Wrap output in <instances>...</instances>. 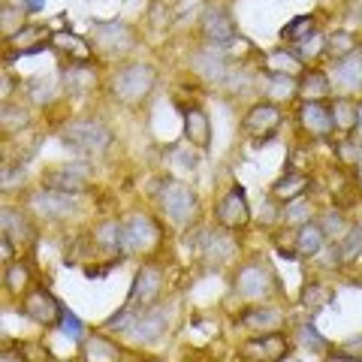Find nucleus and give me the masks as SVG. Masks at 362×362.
Listing matches in <instances>:
<instances>
[{
	"label": "nucleus",
	"instance_id": "nucleus-1",
	"mask_svg": "<svg viewBox=\"0 0 362 362\" xmlns=\"http://www.w3.org/2000/svg\"><path fill=\"white\" fill-rule=\"evenodd\" d=\"M58 136H61V142L66 145V148H70L73 154H78V157H103L112 148V142H115L112 130L97 118L66 121Z\"/></svg>",
	"mask_w": 362,
	"mask_h": 362
},
{
	"label": "nucleus",
	"instance_id": "nucleus-2",
	"mask_svg": "<svg viewBox=\"0 0 362 362\" xmlns=\"http://www.w3.org/2000/svg\"><path fill=\"white\" fill-rule=\"evenodd\" d=\"M154 199H157V206H160L163 218L173 226H178V230L190 226L199 214L197 194L190 190V185H185V181H178V178H160V185L154 187Z\"/></svg>",
	"mask_w": 362,
	"mask_h": 362
},
{
	"label": "nucleus",
	"instance_id": "nucleus-3",
	"mask_svg": "<svg viewBox=\"0 0 362 362\" xmlns=\"http://www.w3.org/2000/svg\"><path fill=\"white\" fill-rule=\"evenodd\" d=\"M157 85V70L151 64H121L115 73L109 76V90L112 97L121 100L124 106H139L145 97L154 90Z\"/></svg>",
	"mask_w": 362,
	"mask_h": 362
},
{
	"label": "nucleus",
	"instance_id": "nucleus-4",
	"mask_svg": "<svg viewBox=\"0 0 362 362\" xmlns=\"http://www.w3.org/2000/svg\"><path fill=\"white\" fill-rule=\"evenodd\" d=\"M160 226H157L154 218L142 211H133L127 221L121 223V254L124 257H145L160 247Z\"/></svg>",
	"mask_w": 362,
	"mask_h": 362
},
{
	"label": "nucleus",
	"instance_id": "nucleus-5",
	"mask_svg": "<svg viewBox=\"0 0 362 362\" xmlns=\"http://www.w3.org/2000/svg\"><path fill=\"white\" fill-rule=\"evenodd\" d=\"M233 293L245 302H263V299H272L275 293H281V284L263 263H247L235 272Z\"/></svg>",
	"mask_w": 362,
	"mask_h": 362
},
{
	"label": "nucleus",
	"instance_id": "nucleus-6",
	"mask_svg": "<svg viewBox=\"0 0 362 362\" xmlns=\"http://www.w3.org/2000/svg\"><path fill=\"white\" fill-rule=\"evenodd\" d=\"M160 290H163V269L157 263H142L133 278V287H130V296L124 302V308H130L133 314H145L157 305Z\"/></svg>",
	"mask_w": 362,
	"mask_h": 362
},
{
	"label": "nucleus",
	"instance_id": "nucleus-7",
	"mask_svg": "<svg viewBox=\"0 0 362 362\" xmlns=\"http://www.w3.org/2000/svg\"><path fill=\"white\" fill-rule=\"evenodd\" d=\"M281 121H284V109H281L278 103L263 100V103H254L251 109L245 112L242 133L247 136V139H254V145H263V142H269L272 136H275V130L281 127Z\"/></svg>",
	"mask_w": 362,
	"mask_h": 362
},
{
	"label": "nucleus",
	"instance_id": "nucleus-8",
	"mask_svg": "<svg viewBox=\"0 0 362 362\" xmlns=\"http://www.w3.org/2000/svg\"><path fill=\"white\" fill-rule=\"evenodd\" d=\"M194 254L199 257L202 266L221 269L235 257V242L230 239V230H211V226H206V230H199L194 242Z\"/></svg>",
	"mask_w": 362,
	"mask_h": 362
},
{
	"label": "nucleus",
	"instance_id": "nucleus-9",
	"mask_svg": "<svg viewBox=\"0 0 362 362\" xmlns=\"http://www.w3.org/2000/svg\"><path fill=\"white\" fill-rule=\"evenodd\" d=\"M214 221H218L221 230H230V233H242L251 226V206H247L242 185H233L218 199V206H214Z\"/></svg>",
	"mask_w": 362,
	"mask_h": 362
},
{
	"label": "nucleus",
	"instance_id": "nucleus-10",
	"mask_svg": "<svg viewBox=\"0 0 362 362\" xmlns=\"http://www.w3.org/2000/svg\"><path fill=\"white\" fill-rule=\"evenodd\" d=\"M97 54L103 58H127L136 49V33L121 25V21H109V25H94V37H90Z\"/></svg>",
	"mask_w": 362,
	"mask_h": 362
},
{
	"label": "nucleus",
	"instance_id": "nucleus-11",
	"mask_svg": "<svg viewBox=\"0 0 362 362\" xmlns=\"http://www.w3.org/2000/svg\"><path fill=\"white\" fill-rule=\"evenodd\" d=\"M199 28H202V37H206L209 45H214V49H233L235 42H239V30H235V21L230 18V13L221 6H206L202 9V21H199Z\"/></svg>",
	"mask_w": 362,
	"mask_h": 362
},
{
	"label": "nucleus",
	"instance_id": "nucleus-12",
	"mask_svg": "<svg viewBox=\"0 0 362 362\" xmlns=\"http://www.w3.org/2000/svg\"><path fill=\"white\" fill-rule=\"evenodd\" d=\"M239 354L245 362H284L290 356V338L284 332L254 335L242 344Z\"/></svg>",
	"mask_w": 362,
	"mask_h": 362
},
{
	"label": "nucleus",
	"instance_id": "nucleus-13",
	"mask_svg": "<svg viewBox=\"0 0 362 362\" xmlns=\"http://www.w3.org/2000/svg\"><path fill=\"white\" fill-rule=\"evenodd\" d=\"M296 118H299V127L308 133L311 139H326V136H332V130H335L329 100H302L296 106Z\"/></svg>",
	"mask_w": 362,
	"mask_h": 362
},
{
	"label": "nucleus",
	"instance_id": "nucleus-14",
	"mask_svg": "<svg viewBox=\"0 0 362 362\" xmlns=\"http://www.w3.org/2000/svg\"><path fill=\"white\" fill-rule=\"evenodd\" d=\"M21 311H25V317L30 323H37V326H45V329H52V326H58L61 323V311H64V305L52 296L49 290H42V287H33L28 290V296L25 302H21Z\"/></svg>",
	"mask_w": 362,
	"mask_h": 362
},
{
	"label": "nucleus",
	"instance_id": "nucleus-15",
	"mask_svg": "<svg viewBox=\"0 0 362 362\" xmlns=\"http://www.w3.org/2000/svg\"><path fill=\"white\" fill-rule=\"evenodd\" d=\"M30 211L37 218H45V221H61V218H70V214L78 209V199L76 194H61V190H49L42 187L40 194H33L28 199Z\"/></svg>",
	"mask_w": 362,
	"mask_h": 362
},
{
	"label": "nucleus",
	"instance_id": "nucleus-16",
	"mask_svg": "<svg viewBox=\"0 0 362 362\" xmlns=\"http://www.w3.org/2000/svg\"><path fill=\"white\" fill-rule=\"evenodd\" d=\"M90 181V169L85 160H76V163H64V166H54L52 173H45L42 185L49 190H61V194H82Z\"/></svg>",
	"mask_w": 362,
	"mask_h": 362
},
{
	"label": "nucleus",
	"instance_id": "nucleus-17",
	"mask_svg": "<svg viewBox=\"0 0 362 362\" xmlns=\"http://www.w3.org/2000/svg\"><path fill=\"white\" fill-rule=\"evenodd\" d=\"M52 49L61 54V61L64 66H78V64H90L94 61V45H90L88 40L82 37H76V33L70 30H58V33H52Z\"/></svg>",
	"mask_w": 362,
	"mask_h": 362
},
{
	"label": "nucleus",
	"instance_id": "nucleus-18",
	"mask_svg": "<svg viewBox=\"0 0 362 362\" xmlns=\"http://www.w3.org/2000/svg\"><path fill=\"white\" fill-rule=\"evenodd\" d=\"M166 332H169V311L154 305V308L139 314V320H136V326L127 335L133 338L136 344H157Z\"/></svg>",
	"mask_w": 362,
	"mask_h": 362
},
{
	"label": "nucleus",
	"instance_id": "nucleus-19",
	"mask_svg": "<svg viewBox=\"0 0 362 362\" xmlns=\"http://www.w3.org/2000/svg\"><path fill=\"white\" fill-rule=\"evenodd\" d=\"M181 124H185V139L190 145H197L199 151L211 148V121L206 115V109L199 106H181Z\"/></svg>",
	"mask_w": 362,
	"mask_h": 362
},
{
	"label": "nucleus",
	"instance_id": "nucleus-20",
	"mask_svg": "<svg viewBox=\"0 0 362 362\" xmlns=\"http://www.w3.org/2000/svg\"><path fill=\"white\" fill-rule=\"evenodd\" d=\"M194 66H197V73L211 85H226V78H230V73H233L226 54L221 49H214V45H209V49L194 54Z\"/></svg>",
	"mask_w": 362,
	"mask_h": 362
},
{
	"label": "nucleus",
	"instance_id": "nucleus-21",
	"mask_svg": "<svg viewBox=\"0 0 362 362\" xmlns=\"http://www.w3.org/2000/svg\"><path fill=\"white\" fill-rule=\"evenodd\" d=\"M239 326L251 329L254 335H266V332H278L284 326V311L275 305H254L239 317Z\"/></svg>",
	"mask_w": 362,
	"mask_h": 362
},
{
	"label": "nucleus",
	"instance_id": "nucleus-22",
	"mask_svg": "<svg viewBox=\"0 0 362 362\" xmlns=\"http://www.w3.org/2000/svg\"><path fill=\"white\" fill-rule=\"evenodd\" d=\"M6 42H9V49H13V58H21V54H37L42 49H52V33L37 25H25Z\"/></svg>",
	"mask_w": 362,
	"mask_h": 362
},
{
	"label": "nucleus",
	"instance_id": "nucleus-23",
	"mask_svg": "<svg viewBox=\"0 0 362 362\" xmlns=\"http://www.w3.org/2000/svg\"><path fill=\"white\" fill-rule=\"evenodd\" d=\"M323 245H326V235L317 221H308L293 230V257L296 259H314L323 251Z\"/></svg>",
	"mask_w": 362,
	"mask_h": 362
},
{
	"label": "nucleus",
	"instance_id": "nucleus-24",
	"mask_svg": "<svg viewBox=\"0 0 362 362\" xmlns=\"http://www.w3.org/2000/svg\"><path fill=\"white\" fill-rule=\"evenodd\" d=\"M308 190H311V178L305 173H293L290 169V173H284L275 185H272V197L287 206V202H293V199H302Z\"/></svg>",
	"mask_w": 362,
	"mask_h": 362
},
{
	"label": "nucleus",
	"instance_id": "nucleus-25",
	"mask_svg": "<svg viewBox=\"0 0 362 362\" xmlns=\"http://www.w3.org/2000/svg\"><path fill=\"white\" fill-rule=\"evenodd\" d=\"M332 90V76L326 70H317V66H308L299 76V97L302 100H329Z\"/></svg>",
	"mask_w": 362,
	"mask_h": 362
},
{
	"label": "nucleus",
	"instance_id": "nucleus-26",
	"mask_svg": "<svg viewBox=\"0 0 362 362\" xmlns=\"http://www.w3.org/2000/svg\"><path fill=\"white\" fill-rule=\"evenodd\" d=\"M82 362H121V350L115 341H109L106 335H88L82 338Z\"/></svg>",
	"mask_w": 362,
	"mask_h": 362
},
{
	"label": "nucleus",
	"instance_id": "nucleus-27",
	"mask_svg": "<svg viewBox=\"0 0 362 362\" xmlns=\"http://www.w3.org/2000/svg\"><path fill=\"white\" fill-rule=\"evenodd\" d=\"M311 37H317V16H311V13L290 18L287 25L281 28V42L290 45V49H299V45L308 42Z\"/></svg>",
	"mask_w": 362,
	"mask_h": 362
},
{
	"label": "nucleus",
	"instance_id": "nucleus-28",
	"mask_svg": "<svg viewBox=\"0 0 362 362\" xmlns=\"http://www.w3.org/2000/svg\"><path fill=\"white\" fill-rule=\"evenodd\" d=\"M266 82H269V85H266L269 103L284 106L287 100L299 97V78H296V76H290V73H269Z\"/></svg>",
	"mask_w": 362,
	"mask_h": 362
},
{
	"label": "nucleus",
	"instance_id": "nucleus-29",
	"mask_svg": "<svg viewBox=\"0 0 362 362\" xmlns=\"http://www.w3.org/2000/svg\"><path fill=\"white\" fill-rule=\"evenodd\" d=\"M0 221H4V235H9L13 245L16 242H28V245L33 242V226H30V221L18 209L4 206V209H0Z\"/></svg>",
	"mask_w": 362,
	"mask_h": 362
},
{
	"label": "nucleus",
	"instance_id": "nucleus-30",
	"mask_svg": "<svg viewBox=\"0 0 362 362\" xmlns=\"http://www.w3.org/2000/svg\"><path fill=\"white\" fill-rule=\"evenodd\" d=\"M359 52V42H356V37L354 33H347V30H335V33H329L326 37V49H323V54L329 61H344V58H354V54Z\"/></svg>",
	"mask_w": 362,
	"mask_h": 362
},
{
	"label": "nucleus",
	"instance_id": "nucleus-31",
	"mask_svg": "<svg viewBox=\"0 0 362 362\" xmlns=\"http://www.w3.org/2000/svg\"><path fill=\"white\" fill-rule=\"evenodd\" d=\"M94 245H97V251H103V254H118L121 251V223L118 221H100L94 226Z\"/></svg>",
	"mask_w": 362,
	"mask_h": 362
},
{
	"label": "nucleus",
	"instance_id": "nucleus-32",
	"mask_svg": "<svg viewBox=\"0 0 362 362\" xmlns=\"http://www.w3.org/2000/svg\"><path fill=\"white\" fill-rule=\"evenodd\" d=\"M329 106H332L335 130L350 136V130H356V124H359V103H350L347 97H338V100H329Z\"/></svg>",
	"mask_w": 362,
	"mask_h": 362
},
{
	"label": "nucleus",
	"instance_id": "nucleus-33",
	"mask_svg": "<svg viewBox=\"0 0 362 362\" xmlns=\"http://www.w3.org/2000/svg\"><path fill=\"white\" fill-rule=\"evenodd\" d=\"M332 82H335L338 88H362V61H359V54H354V58H344V61L335 64Z\"/></svg>",
	"mask_w": 362,
	"mask_h": 362
},
{
	"label": "nucleus",
	"instance_id": "nucleus-34",
	"mask_svg": "<svg viewBox=\"0 0 362 362\" xmlns=\"http://www.w3.org/2000/svg\"><path fill=\"white\" fill-rule=\"evenodd\" d=\"M329 299H332V290L326 287L323 281H305L299 290V302H302V308H308V311H320Z\"/></svg>",
	"mask_w": 362,
	"mask_h": 362
},
{
	"label": "nucleus",
	"instance_id": "nucleus-35",
	"mask_svg": "<svg viewBox=\"0 0 362 362\" xmlns=\"http://www.w3.org/2000/svg\"><path fill=\"white\" fill-rule=\"evenodd\" d=\"M61 82H64V88L70 90V94H82V90H88V88H90V82H94V70H90V64L64 66Z\"/></svg>",
	"mask_w": 362,
	"mask_h": 362
},
{
	"label": "nucleus",
	"instance_id": "nucleus-36",
	"mask_svg": "<svg viewBox=\"0 0 362 362\" xmlns=\"http://www.w3.org/2000/svg\"><path fill=\"white\" fill-rule=\"evenodd\" d=\"M317 223H320V230H323L326 239H335V242H341L344 235H347V230L354 226V223H350V221L344 218V211H338V209L323 211V214H320V221H317Z\"/></svg>",
	"mask_w": 362,
	"mask_h": 362
},
{
	"label": "nucleus",
	"instance_id": "nucleus-37",
	"mask_svg": "<svg viewBox=\"0 0 362 362\" xmlns=\"http://www.w3.org/2000/svg\"><path fill=\"white\" fill-rule=\"evenodd\" d=\"M362 254V223H354L347 230V235L338 242V263H354V259Z\"/></svg>",
	"mask_w": 362,
	"mask_h": 362
},
{
	"label": "nucleus",
	"instance_id": "nucleus-38",
	"mask_svg": "<svg viewBox=\"0 0 362 362\" xmlns=\"http://www.w3.org/2000/svg\"><path fill=\"white\" fill-rule=\"evenodd\" d=\"M311 202L308 199H293V202H287L284 206V211H281V221H284L287 226H302V223H308L311 221Z\"/></svg>",
	"mask_w": 362,
	"mask_h": 362
},
{
	"label": "nucleus",
	"instance_id": "nucleus-39",
	"mask_svg": "<svg viewBox=\"0 0 362 362\" xmlns=\"http://www.w3.org/2000/svg\"><path fill=\"white\" fill-rule=\"evenodd\" d=\"M269 61H275L272 64V73H296V70H305V64L299 61V54L296 52H290V49H278V52H272L269 54Z\"/></svg>",
	"mask_w": 362,
	"mask_h": 362
},
{
	"label": "nucleus",
	"instance_id": "nucleus-40",
	"mask_svg": "<svg viewBox=\"0 0 362 362\" xmlns=\"http://www.w3.org/2000/svg\"><path fill=\"white\" fill-rule=\"evenodd\" d=\"M296 338H299L302 350H311V354H320V350H329V341H326L323 335H317V329H314L311 323H302L299 329H296Z\"/></svg>",
	"mask_w": 362,
	"mask_h": 362
},
{
	"label": "nucleus",
	"instance_id": "nucleus-41",
	"mask_svg": "<svg viewBox=\"0 0 362 362\" xmlns=\"http://www.w3.org/2000/svg\"><path fill=\"white\" fill-rule=\"evenodd\" d=\"M0 121H4V133H18L21 127H28V112L18 109V106H9L4 103V112H0Z\"/></svg>",
	"mask_w": 362,
	"mask_h": 362
},
{
	"label": "nucleus",
	"instance_id": "nucleus-42",
	"mask_svg": "<svg viewBox=\"0 0 362 362\" xmlns=\"http://www.w3.org/2000/svg\"><path fill=\"white\" fill-rule=\"evenodd\" d=\"M58 329H61L66 338H73V341H82V338H85V323L78 320V317H76L70 308H64V311H61V323H58Z\"/></svg>",
	"mask_w": 362,
	"mask_h": 362
},
{
	"label": "nucleus",
	"instance_id": "nucleus-43",
	"mask_svg": "<svg viewBox=\"0 0 362 362\" xmlns=\"http://www.w3.org/2000/svg\"><path fill=\"white\" fill-rule=\"evenodd\" d=\"M58 94V85H52V78H33L30 82V100L33 103H49Z\"/></svg>",
	"mask_w": 362,
	"mask_h": 362
},
{
	"label": "nucleus",
	"instance_id": "nucleus-44",
	"mask_svg": "<svg viewBox=\"0 0 362 362\" xmlns=\"http://www.w3.org/2000/svg\"><path fill=\"white\" fill-rule=\"evenodd\" d=\"M0 28H4V37L9 40L16 30H21L25 25H21V13L16 6H9V4H4V18H0Z\"/></svg>",
	"mask_w": 362,
	"mask_h": 362
},
{
	"label": "nucleus",
	"instance_id": "nucleus-45",
	"mask_svg": "<svg viewBox=\"0 0 362 362\" xmlns=\"http://www.w3.org/2000/svg\"><path fill=\"white\" fill-rule=\"evenodd\" d=\"M335 154L341 157V163H359V160H362V148H359V142H356V139H350V136H344L341 145L335 148Z\"/></svg>",
	"mask_w": 362,
	"mask_h": 362
},
{
	"label": "nucleus",
	"instance_id": "nucleus-46",
	"mask_svg": "<svg viewBox=\"0 0 362 362\" xmlns=\"http://www.w3.org/2000/svg\"><path fill=\"white\" fill-rule=\"evenodd\" d=\"M25 284H28V269L13 259V266H6V290L18 293V290L25 287Z\"/></svg>",
	"mask_w": 362,
	"mask_h": 362
},
{
	"label": "nucleus",
	"instance_id": "nucleus-47",
	"mask_svg": "<svg viewBox=\"0 0 362 362\" xmlns=\"http://www.w3.org/2000/svg\"><path fill=\"white\" fill-rule=\"evenodd\" d=\"M109 269H112V263H100V266H85V278H90V281H97V278H103V275H109Z\"/></svg>",
	"mask_w": 362,
	"mask_h": 362
},
{
	"label": "nucleus",
	"instance_id": "nucleus-48",
	"mask_svg": "<svg viewBox=\"0 0 362 362\" xmlns=\"http://www.w3.org/2000/svg\"><path fill=\"white\" fill-rule=\"evenodd\" d=\"M21 6H25L28 16H33V13H42L45 9V0H21Z\"/></svg>",
	"mask_w": 362,
	"mask_h": 362
},
{
	"label": "nucleus",
	"instance_id": "nucleus-49",
	"mask_svg": "<svg viewBox=\"0 0 362 362\" xmlns=\"http://www.w3.org/2000/svg\"><path fill=\"white\" fill-rule=\"evenodd\" d=\"M323 362H362V359L350 356V354H344V350H341V354H329V356H326Z\"/></svg>",
	"mask_w": 362,
	"mask_h": 362
},
{
	"label": "nucleus",
	"instance_id": "nucleus-50",
	"mask_svg": "<svg viewBox=\"0 0 362 362\" xmlns=\"http://www.w3.org/2000/svg\"><path fill=\"white\" fill-rule=\"evenodd\" d=\"M0 362H28V359L21 356L18 350H16V354H9V350H4V356H0Z\"/></svg>",
	"mask_w": 362,
	"mask_h": 362
},
{
	"label": "nucleus",
	"instance_id": "nucleus-51",
	"mask_svg": "<svg viewBox=\"0 0 362 362\" xmlns=\"http://www.w3.org/2000/svg\"><path fill=\"white\" fill-rule=\"evenodd\" d=\"M9 97V73H4V100Z\"/></svg>",
	"mask_w": 362,
	"mask_h": 362
},
{
	"label": "nucleus",
	"instance_id": "nucleus-52",
	"mask_svg": "<svg viewBox=\"0 0 362 362\" xmlns=\"http://www.w3.org/2000/svg\"><path fill=\"white\" fill-rule=\"evenodd\" d=\"M356 178H359V187H362V160L356 163Z\"/></svg>",
	"mask_w": 362,
	"mask_h": 362
},
{
	"label": "nucleus",
	"instance_id": "nucleus-53",
	"mask_svg": "<svg viewBox=\"0 0 362 362\" xmlns=\"http://www.w3.org/2000/svg\"><path fill=\"white\" fill-rule=\"evenodd\" d=\"M356 130H362V103H359V124H356Z\"/></svg>",
	"mask_w": 362,
	"mask_h": 362
},
{
	"label": "nucleus",
	"instance_id": "nucleus-54",
	"mask_svg": "<svg viewBox=\"0 0 362 362\" xmlns=\"http://www.w3.org/2000/svg\"><path fill=\"white\" fill-rule=\"evenodd\" d=\"M356 54H359V61H362V42H359V52Z\"/></svg>",
	"mask_w": 362,
	"mask_h": 362
}]
</instances>
